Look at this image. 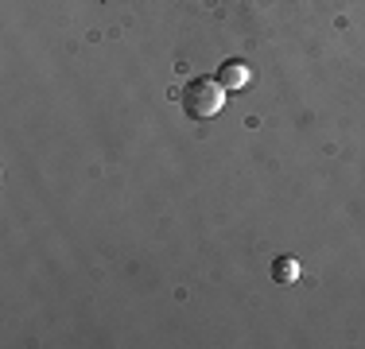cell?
Returning a JSON list of instances; mask_svg holds the SVG:
<instances>
[{"label": "cell", "instance_id": "3", "mask_svg": "<svg viewBox=\"0 0 365 349\" xmlns=\"http://www.w3.org/2000/svg\"><path fill=\"white\" fill-rule=\"evenodd\" d=\"M272 279L276 283H295L299 279V260H292V256H280V260H272Z\"/></svg>", "mask_w": 365, "mask_h": 349}, {"label": "cell", "instance_id": "1", "mask_svg": "<svg viewBox=\"0 0 365 349\" xmlns=\"http://www.w3.org/2000/svg\"><path fill=\"white\" fill-rule=\"evenodd\" d=\"M179 101H182V113H187L190 120H210L222 113L225 90H222L218 78H190V82L182 85Z\"/></svg>", "mask_w": 365, "mask_h": 349}, {"label": "cell", "instance_id": "2", "mask_svg": "<svg viewBox=\"0 0 365 349\" xmlns=\"http://www.w3.org/2000/svg\"><path fill=\"white\" fill-rule=\"evenodd\" d=\"M218 82H222L225 93H241L249 85V66L241 63V58H230V63H222V70H218Z\"/></svg>", "mask_w": 365, "mask_h": 349}]
</instances>
